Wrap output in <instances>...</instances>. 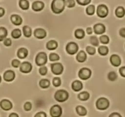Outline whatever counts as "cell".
I'll return each mask as SVG.
<instances>
[{
	"label": "cell",
	"instance_id": "cell-1",
	"mask_svg": "<svg viewBox=\"0 0 125 117\" xmlns=\"http://www.w3.org/2000/svg\"><path fill=\"white\" fill-rule=\"evenodd\" d=\"M65 0H52L51 4V9L54 14H61L64 11Z\"/></svg>",
	"mask_w": 125,
	"mask_h": 117
},
{
	"label": "cell",
	"instance_id": "cell-2",
	"mask_svg": "<svg viewBox=\"0 0 125 117\" xmlns=\"http://www.w3.org/2000/svg\"><path fill=\"white\" fill-rule=\"evenodd\" d=\"M54 98L57 102L62 103L69 99V93L65 89H59L55 92Z\"/></svg>",
	"mask_w": 125,
	"mask_h": 117
},
{
	"label": "cell",
	"instance_id": "cell-3",
	"mask_svg": "<svg viewBox=\"0 0 125 117\" xmlns=\"http://www.w3.org/2000/svg\"><path fill=\"white\" fill-rule=\"evenodd\" d=\"M96 108L99 110H106L110 106V101L107 98L100 97L95 102Z\"/></svg>",
	"mask_w": 125,
	"mask_h": 117
},
{
	"label": "cell",
	"instance_id": "cell-4",
	"mask_svg": "<svg viewBox=\"0 0 125 117\" xmlns=\"http://www.w3.org/2000/svg\"><path fill=\"white\" fill-rule=\"evenodd\" d=\"M48 56L47 53L42 51L36 55L35 58V63L37 67H42L47 64Z\"/></svg>",
	"mask_w": 125,
	"mask_h": 117
},
{
	"label": "cell",
	"instance_id": "cell-5",
	"mask_svg": "<svg viewBox=\"0 0 125 117\" xmlns=\"http://www.w3.org/2000/svg\"><path fill=\"white\" fill-rule=\"evenodd\" d=\"M92 75V71L87 67H83L81 68L78 73V78L84 81H86L90 79Z\"/></svg>",
	"mask_w": 125,
	"mask_h": 117
},
{
	"label": "cell",
	"instance_id": "cell-6",
	"mask_svg": "<svg viewBox=\"0 0 125 117\" xmlns=\"http://www.w3.org/2000/svg\"><path fill=\"white\" fill-rule=\"evenodd\" d=\"M50 69L52 74L56 76L62 75V73L64 71V67L61 62H55V63H51Z\"/></svg>",
	"mask_w": 125,
	"mask_h": 117
},
{
	"label": "cell",
	"instance_id": "cell-7",
	"mask_svg": "<svg viewBox=\"0 0 125 117\" xmlns=\"http://www.w3.org/2000/svg\"><path fill=\"white\" fill-rule=\"evenodd\" d=\"M109 10L106 4H100L96 8V15L100 18H105L108 16Z\"/></svg>",
	"mask_w": 125,
	"mask_h": 117
},
{
	"label": "cell",
	"instance_id": "cell-8",
	"mask_svg": "<svg viewBox=\"0 0 125 117\" xmlns=\"http://www.w3.org/2000/svg\"><path fill=\"white\" fill-rule=\"evenodd\" d=\"M79 49V45L74 41H70L65 46V51L67 54L70 56H74Z\"/></svg>",
	"mask_w": 125,
	"mask_h": 117
},
{
	"label": "cell",
	"instance_id": "cell-9",
	"mask_svg": "<svg viewBox=\"0 0 125 117\" xmlns=\"http://www.w3.org/2000/svg\"><path fill=\"white\" fill-rule=\"evenodd\" d=\"M32 69V64L28 61H24L21 63L19 71L21 73L23 74H29L31 73Z\"/></svg>",
	"mask_w": 125,
	"mask_h": 117
},
{
	"label": "cell",
	"instance_id": "cell-10",
	"mask_svg": "<svg viewBox=\"0 0 125 117\" xmlns=\"http://www.w3.org/2000/svg\"><path fill=\"white\" fill-rule=\"evenodd\" d=\"M63 114L62 108L58 104L52 105L50 109V115L51 117H61Z\"/></svg>",
	"mask_w": 125,
	"mask_h": 117
},
{
	"label": "cell",
	"instance_id": "cell-11",
	"mask_svg": "<svg viewBox=\"0 0 125 117\" xmlns=\"http://www.w3.org/2000/svg\"><path fill=\"white\" fill-rule=\"evenodd\" d=\"M16 73L12 69L6 70L3 74L4 80L6 82H12L15 79Z\"/></svg>",
	"mask_w": 125,
	"mask_h": 117
},
{
	"label": "cell",
	"instance_id": "cell-12",
	"mask_svg": "<svg viewBox=\"0 0 125 117\" xmlns=\"http://www.w3.org/2000/svg\"><path fill=\"white\" fill-rule=\"evenodd\" d=\"M33 35L35 39H39V40H43V39H45L47 36V32L45 29H43V28H38L34 30Z\"/></svg>",
	"mask_w": 125,
	"mask_h": 117
},
{
	"label": "cell",
	"instance_id": "cell-13",
	"mask_svg": "<svg viewBox=\"0 0 125 117\" xmlns=\"http://www.w3.org/2000/svg\"><path fill=\"white\" fill-rule=\"evenodd\" d=\"M94 32L96 35H101L106 32V27L104 23H98L94 26Z\"/></svg>",
	"mask_w": 125,
	"mask_h": 117
},
{
	"label": "cell",
	"instance_id": "cell-14",
	"mask_svg": "<svg viewBox=\"0 0 125 117\" xmlns=\"http://www.w3.org/2000/svg\"><path fill=\"white\" fill-rule=\"evenodd\" d=\"M109 61L113 67H117V68L120 67L121 64H122V58H121L120 56L116 54L111 55L109 58Z\"/></svg>",
	"mask_w": 125,
	"mask_h": 117
},
{
	"label": "cell",
	"instance_id": "cell-15",
	"mask_svg": "<svg viewBox=\"0 0 125 117\" xmlns=\"http://www.w3.org/2000/svg\"><path fill=\"white\" fill-rule=\"evenodd\" d=\"M45 7V2L42 1H35L32 3V9L34 12H41Z\"/></svg>",
	"mask_w": 125,
	"mask_h": 117
},
{
	"label": "cell",
	"instance_id": "cell-16",
	"mask_svg": "<svg viewBox=\"0 0 125 117\" xmlns=\"http://www.w3.org/2000/svg\"><path fill=\"white\" fill-rule=\"evenodd\" d=\"M90 57H88L87 54L85 53L84 50H81L77 54L76 56V59L79 63H84L87 60L88 58H90Z\"/></svg>",
	"mask_w": 125,
	"mask_h": 117
},
{
	"label": "cell",
	"instance_id": "cell-17",
	"mask_svg": "<svg viewBox=\"0 0 125 117\" xmlns=\"http://www.w3.org/2000/svg\"><path fill=\"white\" fill-rule=\"evenodd\" d=\"M71 87L74 92H78L84 88V84L81 80H75L72 83Z\"/></svg>",
	"mask_w": 125,
	"mask_h": 117
},
{
	"label": "cell",
	"instance_id": "cell-18",
	"mask_svg": "<svg viewBox=\"0 0 125 117\" xmlns=\"http://www.w3.org/2000/svg\"><path fill=\"white\" fill-rule=\"evenodd\" d=\"M28 55H29V50L26 48L21 47L17 50V56L20 59H26L28 57Z\"/></svg>",
	"mask_w": 125,
	"mask_h": 117
},
{
	"label": "cell",
	"instance_id": "cell-19",
	"mask_svg": "<svg viewBox=\"0 0 125 117\" xmlns=\"http://www.w3.org/2000/svg\"><path fill=\"white\" fill-rule=\"evenodd\" d=\"M0 107L4 110L9 111L12 108L13 104H12V102L9 99H4L1 100L0 102Z\"/></svg>",
	"mask_w": 125,
	"mask_h": 117
},
{
	"label": "cell",
	"instance_id": "cell-20",
	"mask_svg": "<svg viewBox=\"0 0 125 117\" xmlns=\"http://www.w3.org/2000/svg\"><path fill=\"white\" fill-rule=\"evenodd\" d=\"M10 21L15 26H20L23 23V18L18 14H12L10 16Z\"/></svg>",
	"mask_w": 125,
	"mask_h": 117
},
{
	"label": "cell",
	"instance_id": "cell-21",
	"mask_svg": "<svg viewBox=\"0 0 125 117\" xmlns=\"http://www.w3.org/2000/svg\"><path fill=\"white\" fill-rule=\"evenodd\" d=\"M58 46V42L55 40H49L46 44V48L48 51H56Z\"/></svg>",
	"mask_w": 125,
	"mask_h": 117
},
{
	"label": "cell",
	"instance_id": "cell-22",
	"mask_svg": "<svg viewBox=\"0 0 125 117\" xmlns=\"http://www.w3.org/2000/svg\"><path fill=\"white\" fill-rule=\"evenodd\" d=\"M75 110L77 115L80 117H84L87 114V110L83 106H81V105L76 106V107H75Z\"/></svg>",
	"mask_w": 125,
	"mask_h": 117
},
{
	"label": "cell",
	"instance_id": "cell-23",
	"mask_svg": "<svg viewBox=\"0 0 125 117\" xmlns=\"http://www.w3.org/2000/svg\"><path fill=\"white\" fill-rule=\"evenodd\" d=\"M115 15L118 18H123L125 17V8L123 6H118L115 10Z\"/></svg>",
	"mask_w": 125,
	"mask_h": 117
},
{
	"label": "cell",
	"instance_id": "cell-24",
	"mask_svg": "<svg viewBox=\"0 0 125 117\" xmlns=\"http://www.w3.org/2000/svg\"><path fill=\"white\" fill-rule=\"evenodd\" d=\"M90 97V93L87 91H83L78 93V98L81 101H87L89 100Z\"/></svg>",
	"mask_w": 125,
	"mask_h": 117
},
{
	"label": "cell",
	"instance_id": "cell-25",
	"mask_svg": "<svg viewBox=\"0 0 125 117\" xmlns=\"http://www.w3.org/2000/svg\"><path fill=\"white\" fill-rule=\"evenodd\" d=\"M74 35L76 39H78V40H83L85 38V33L84 29H82V28H78L75 30Z\"/></svg>",
	"mask_w": 125,
	"mask_h": 117
},
{
	"label": "cell",
	"instance_id": "cell-26",
	"mask_svg": "<svg viewBox=\"0 0 125 117\" xmlns=\"http://www.w3.org/2000/svg\"><path fill=\"white\" fill-rule=\"evenodd\" d=\"M50 80L47 78H43V79H40L39 81V85L41 88L42 89H46L48 88L51 85V82Z\"/></svg>",
	"mask_w": 125,
	"mask_h": 117
},
{
	"label": "cell",
	"instance_id": "cell-27",
	"mask_svg": "<svg viewBox=\"0 0 125 117\" xmlns=\"http://www.w3.org/2000/svg\"><path fill=\"white\" fill-rule=\"evenodd\" d=\"M22 30H23V35L25 38H27V39H29V38L31 37L32 36V30L31 28L29 26L27 25H24V26H23L22 28Z\"/></svg>",
	"mask_w": 125,
	"mask_h": 117
},
{
	"label": "cell",
	"instance_id": "cell-28",
	"mask_svg": "<svg viewBox=\"0 0 125 117\" xmlns=\"http://www.w3.org/2000/svg\"><path fill=\"white\" fill-rule=\"evenodd\" d=\"M98 52L100 56H106L109 52V49L108 46H105V45L100 46L98 49Z\"/></svg>",
	"mask_w": 125,
	"mask_h": 117
},
{
	"label": "cell",
	"instance_id": "cell-29",
	"mask_svg": "<svg viewBox=\"0 0 125 117\" xmlns=\"http://www.w3.org/2000/svg\"><path fill=\"white\" fill-rule=\"evenodd\" d=\"M18 6L23 10H28L29 9V2L28 0H19Z\"/></svg>",
	"mask_w": 125,
	"mask_h": 117
},
{
	"label": "cell",
	"instance_id": "cell-30",
	"mask_svg": "<svg viewBox=\"0 0 125 117\" xmlns=\"http://www.w3.org/2000/svg\"><path fill=\"white\" fill-rule=\"evenodd\" d=\"M21 30L19 28H15L11 32V37L15 40H18L21 37Z\"/></svg>",
	"mask_w": 125,
	"mask_h": 117
},
{
	"label": "cell",
	"instance_id": "cell-31",
	"mask_svg": "<svg viewBox=\"0 0 125 117\" xmlns=\"http://www.w3.org/2000/svg\"><path fill=\"white\" fill-rule=\"evenodd\" d=\"M8 35V30L4 27H0V41H2L6 39Z\"/></svg>",
	"mask_w": 125,
	"mask_h": 117
},
{
	"label": "cell",
	"instance_id": "cell-32",
	"mask_svg": "<svg viewBox=\"0 0 125 117\" xmlns=\"http://www.w3.org/2000/svg\"><path fill=\"white\" fill-rule=\"evenodd\" d=\"M90 43L93 46L97 47L100 45V41L99 39L96 35H90Z\"/></svg>",
	"mask_w": 125,
	"mask_h": 117
},
{
	"label": "cell",
	"instance_id": "cell-33",
	"mask_svg": "<svg viewBox=\"0 0 125 117\" xmlns=\"http://www.w3.org/2000/svg\"><path fill=\"white\" fill-rule=\"evenodd\" d=\"M52 87L55 88L59 87L62 85V79L60 77H54L52 80Z\"/></svg>",
	"mask_w": 125,
	"mask_h": 117
},
{
	"label": "cell",
	"instance_id": "cell-34",
	"mask_svg": "<svg viewBox=\"0 0 125 117\" xmlns=\"http://www.w3.org/2000/svg\"><path fill=\"white\" fill-rule=\"evenodd\" d=\"M95 7L94 4L89 5L87 6L86 9H85V12L89 16H93L95 13Z\"/></svg>",
	"mask_w": 125,
	"mask_h": 117
},
{
	"label": "cell",
	"instance_id": "cell-35",
	"mask_svg": "<svg viewBox=\"0 0 125 117\" xmlns=\"http://www.w3.org/2000/svg\"><path fill=\"white\" fill-rule=\"evenodd\" d=\"M49 59L51 62H56L59 61L61 59L60 56L56 52H51L49 54Z\"/></svg>",
	"mask_w": 125,
	"mask_h": 117
},
{
	"label": "cell",
	"instance_id": "cell-36",
	"mask_svg": "<svg viewBox=\"0 0 125 117\" xmlns=\"http://www.w3.org/2000/svg\"><path fill=\"white\" fill-rule=\"evenodd\" d=\"M100 42L103 45H109L110 43V38L107 35H102L99 38Z\"/></svg>",
	"mask_w": 125,
	"mask_h": 117
},
{
	"label": "cell",
	"instance_id": "cell-37",
	"mask_svg": "<svg viewBox=\"0 0 125 117\" xmlns=\"http://www.w3.org/2000/svg\"><path fill=\"white\" fill-rule=\"evenodd\" d=\"M85 51L87 52L88 54H89L90 56H94L96 54V49H95V48L90 46V45H89V46L85 48Z\"/></svg>",
	"mask_w": 125,
	"mask_h": 117
},
{
	"label": "cell",
	"instance_id": "cell-38",
	"mask_svg": "<svg viewBox=\"0 0 125 117\" xmlns=\"http://www.w3.org/2000/svg\"><path fill=\"white\" fill-rule=\"evenodd\" d=\"M23 108L26 112H29L32 108V104L30 101H26L23 105Z\"/></svg>",
	"mask_w": 125,
	"mask_h": 117
},
{
	"label": "cell",
	"instance_id": "cell-39",
	"mask_svg": "<svg viewBox=\"0 0 125 117\" xmlns=\"http://www.w3.org/2000/svg\"><path fill=\"white\" fill-rule=\"evenodd\" d=\"M65 5L68 9H72L75 7L76 2L74 0H66Z\"/></svg>",
	"mask_w": 125,
	"mask_h": 117
},
{
	"label": "cell",
	"instance_id": "cell-40",
	"mask_svg": "<svg viewBox=\"0 0 125 117\" xmlns=\"http://www.w3.org/2000/svg\"><path fill=\"white\" fill-rule=\"evenodd\" d=\"M21 63L20 60H19L18 59H17V58H14L11 62V65H12V67L13 68H15V69H17L18 67H20Z\"/></svg>",
	"mask_w": 125,
	"mask_h": 117
},
{
	"label": "cell",
	"instance_id": "cell-41",
	"mask_svg": "<svg viewBox=\"0 0 125 117\" xmlns=\"http://www.w3.org/2000/svg\"><path fill=\"white\" fill-rule=\"evenodd\" d=\"M92 0H76V2L81 6H85L91 2Z\"/></svg>",
	"mask_w": 125,
	"mask_h": 117
},
{
	"label": "cell",
	"instance_id": "cell-42",
	"mask_svg": "<svg viewBox=\"0 0 125 117\" xmlns=\"http://www.w3.org/2000/svg\"><path fill=\"white\" fill-rule=\"evenodd\" d=\"M3 44L6 47H10L12 45V40L10 38H6L3 41Z\"/></svg>",
	"mask_w": 125,
	"mask_h": 117
},
{
	"label": "cell",
	"instance_id": "cell-43",
	"mask_svg": "<svg viewBox=\"0 0 125 117\" xmlns=\"http://www.w3.org/2000/svg\"><path fill=\"white\" fill-rule=\"evenodd\" d=\"M119 74L122 78H125V66H122L118 68Z\"/></svg>",
	"mask_w": 125,
	"mask_h": 117
},
{
	"label": "cell",
	"instance_id": "cell-44",
	"mask_svg": "<svg viewBox=\"0 0 125 117\" xmlns=\"http://www.w3.org/2000/svg\"><path fill=\"white\" fill-rule=\"evenodd\" d=\"M34 117H47V115L45 112L40 111V112H37Z\"/></svg>",
	"mask_w": 125,
	"mask_h": 117
},
{
	"label": "cell",
	"instance_id": "cell-45",
	"mask_svg": "<svg viewBox=\"0 0 125 117\" xmlns=\"http://www.w3.org/2000/svg\"><path fill=\"white\" fill-rule=\"evenodd\" d=\"M108 117H122V115H121L120 113H118V112H114L111 113V114L109 115Z\"/></svg>",
	"mask_w": 125,
	"mask_h": 117
},
{
	"label": "cell",
	"instance_id": "cell-46",
	"mask_svg": "<svg viewBox=\"0 0 125 117\" xmlns=\"http://www.w3.org/2000/svg\"><path fill=\"white\" fill-rule=\"evenodd\" d=\"M119 35L123 39H125V28H122L119 30Z\"/></svg>",
	"mask_w": 125,
	"mask_h": 117
},
{
	"label": "cell",
	"instance_id": "cell-47",
	"mask_svg": "<svg viewBox=\"0 0 125 117\" xmlns=\"http://www.w3.org/2000/svg\"><path fill=\"white\" fill-rule=\"evenodd\" d=\"M85 31H86V33L87 35H91L94 32V29L91 28V27H88L85 29Z\"/></svg>",
	"mask_w": 125,
	"mask_h": 117
},
{
	"label": "cell",
	"instance_id": "cell-48",
	"mask_svg": "<svg viewBox=\"0 0 125 117\" xmlns=\"http://www.w3.org/2000/svg\"><path fill=\"white\" fill-rule=\"evenodd\" d=\"M5 14V10L2 7H0V18L3 17L4 15Z\"/></svg>",
	"mask_w": 125,
	"mask_h": 117
},
{
	"label": "cell",
	"instance_id": "cell-49",
	"mask_svg": "<svg viewBox=\"0 0 125 117\" xmlns=\"http://www.w3.org/2000/svg\"><path fill=\"white\" fill-rule=\"evenodd\" d=\"M9 117H19V115H18L17 113L12 112V113H11L9 115Z\"/></svg>",
	"mask_w": 125,
	"mask_h": 117
},
{
	"label": "cell",
	"instance_id": "cell-50",
	"mask_svg": "<svg viewBox=\"0 0 125 117\" xmlns=\"http://www.w3.org/2000/svg\"><path fill=\"white\" fill-rule=\"evenodd\" d=\"M1 81H2V78H1V75H0V84L1 83Z\"/></svg>",
	"mask_w": 125,
	"mask_h": 117
},
{
	"label": "cell",
	"instance_id": "cell-51",
	"mask_svg": "<svg viewBox=\"0 0 125 117\" xmlns=\"http://www.w3.org/2000/svg\"></svg>",
	"mask_w": 125,
	"mask_h": 117
}]
</instances>
